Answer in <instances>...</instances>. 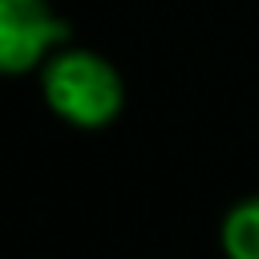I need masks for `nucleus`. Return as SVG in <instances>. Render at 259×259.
Listing matches in <instances>:
<instances>
[{
  "mask_svg": "<svg viewBox=\"0 0 259 259\" xmlns=\"http://www.w3.org/2000/svg\"><path fill=\"white\" fill-rule=\"evenodd\" d=\"M223 251L227 259H259V194L223 219Z\"/></svg>",
  "mask_w": 259,
  "mask_h": 259,
  "instance_id": "obj_3",
  "label": "nucleus"
},
{
  "mask_svg": "<svg viewBox=\"0 0 259 259\" xmlns=\"http://www.w3.org/2000/svg\"><path fill=\"white\" fill-rule=\"evenodd\" d=\"M69 40V24L45 0H0V73L32 69L49 45Z\"/></svg>",
  "mask_w": 259,
  "mask_h": 259,
  "instance_id": "obj_2",
  "label": "nucleus"
},
{
  "mask_svg": "<svg viewBox=\"0 0 259 259\" xmlns=\"http://www.w3.org/2000/svg\"><path fill=\"white\" fill-rule=\"evenodd\" d=\"M45 101L81 130L109 125L121 109V77L109 61L85 49H65L45 69Z\"/></svg>",
  "mask_w": 259,
  "mask_h": 259,
  "instance_id": "obj_1",
  "label": "nucleus"
}]
</instances>
